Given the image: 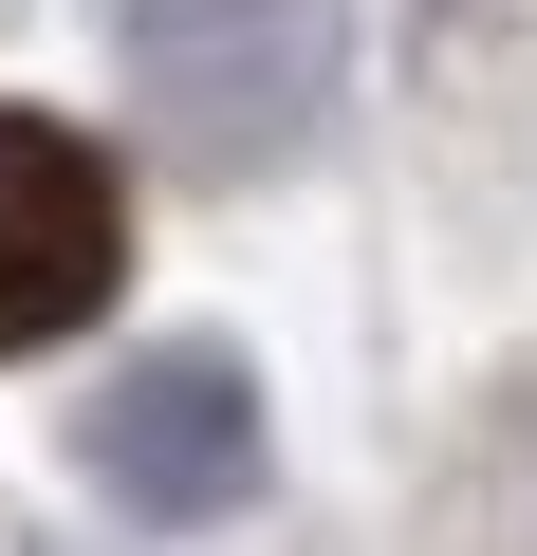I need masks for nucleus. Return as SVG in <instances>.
Here are the masks:
<instances>
[{
  "label": "nucleus",
  "instance_id": "1",
  "mask_svg": "<svg viewBox=\"0 0 537 556\" xmlns=\"http://www.w3.org/2000/svg\"><path fill=\"white\" fill-rule=\"evenodd\" d=\"M112 278H130V186L75 112H20L0 93V353H56L112 316Z\"/></svg>",
  "mask_w": 537,
  "mask_h": 556
},
{
  "label": "nucleus",
  "instance_id": "2",
  "mask_svg": "<svg viewBox=\"0 0 537 556\" xmlns=\"http://www.w3.org/2000/svg\"><path fill=\"white\" fill-rule=\"evenodd\" d=\"M75 445H93V482H112L130 519H167V538H204V519L259 501V390H241V353H204V334L130 353Z\"/></svg>",
  "mask_w": 537,
  "mask_h": 556
}]
</instances>
